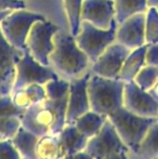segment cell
Here are the masks:
<instances>
[{
    "instance_id": "obj_41",
    "label": "cell",
    "mask_w": 158,
    "mask_h": 159,
    "mask_svg": "<svg viewBox=\"0 0 158 159\" xmlns=\"http://www.w3.org/2000/svg\"><path fill=\"white\" fill-rule=\"evenodd\" d=\"M1 139H2V138H1V136H0V140H1Z\"/></svg>"
},
{
    "instance_id": "obj_26",
    "label": "cell",
    "mask_w": 158,
    "mask_h": 159,
    "mask_svg": "<svg viewBox=\"0 0 158 159\" xmlns=\"http://www.w3.org/2000/svg\"><path fill=\"white\" fill-rule=\"evenodd\" d=\"M47 98L50 100H60L67 98L70 91V81L62 78H56L48 81L44 84Z\"/></svg>"
},
{
    "instance_id": "obj_20",
    "label": "cell",
    "mask_w": 158,
    "mask_h": 159,
    "mask_svg": "<svg viewBox=\"0 0 158 159\" xmlns=\"http://www.w3.org/2000/svg\"><path fill=\"white\" fill-rule=\"evenodd\" d=\"M39 136L32 131L21 127L14 136L11 139L17 152L21 154L22 158L25 159H38L37 158V144Z\"/></svg>"
},
{
    "instance_id": "obj_1",
    "label": "cell",
    "mask_w": 158,
    "mask_h": 159,
    "mask_svg": "<svg viewBox=\"0 0 158 159\" xmlns=\"http://www.w3.org/2000/svg\"><path fill=\"white\" fill-rule=\"evenodd\" d=\"M53 42L54 49L49 57V66L60 78L72 81L90 71L92 63L70 30H59L53 37Z\"/></svg>"
},
{
    "instance_id": "obj_40",
    "label": "cell",
    "mask_w": 158,
    "mask_h": 159,
    "mask_svg": "<svg viewBox=\"0 0 158 159\" xmlns=\"http://www.w3.org/2000/svg\"><path fill=\"white\" fill-rule=\"evenodd\" d=\"M156 8H157V10H158V6H157V7H156Z\"/></svg>"
},
{
    "instance_id": "obj_6",
    "label": "cell",
    "mask_w": 158,
    "mask_h": 159,
    "mask_svg": "<svg viewBox=\"0 0 158 159\" xmlns=\"http://www.w3.org/2000/svg\"><path fill=\"white\" fill-rule=\"evenodd\" d=\"M117 27L118 23L116 21L108 30H100L89 22L81 21L80 30L75 38L78 47L88 55L91 63L97 61L102 53L116 41Z\"/></svg>"
},
{
    "instance_id": "obj_42",
    "label": "cell",
    "mask_w": 158,
    "mask_h": 159,
    "mask_svg": "<svg viewBox=\"0 0 158 159\" xmlns=\"http://www.w3.org/2000/svg\"><path fill=\"white\" fill-rule=\"evenodd\" d=\"M24 1H25V2H26V1H27V0H24Z\"/></svg>"
},
{
    "instance_id": "obj_12",
    "label": "cell",
    "mask_w": 158,
    "mask_h": 159,
    "mask_svg": "<svg viewBox=\"0 0 158 159\" xmlns=\"http://www.w3.org/2000/svg\"><path fill=\"white\" fill-rule=\"evenodd\" d=\"M91 73L70 81V91L67 96L66 125H73L84 113L90 111V101L88 94V81Z\"/></svg>"
},
{
    "instance_id": "obj_33",
    "label": "cell",
    "mask_w": 158,
    "mask_h": 159,
    "mask_svg": "<svg viewBox=\"0 0 158 159\" xmlns=\"http://www.w3.org/2000/svg\"><path fill=\"white\" fill-rule=\"evenodd\" d=\"M61 159H93V158L91 157L88 153H86V152H80V153L73 154V155L64 156V157Z\"/></svg>"
},
{
    "instance_id": "obj_13",
    "label": "cell",
    "mask_w": 158,
    "mask_h": 159,
    "mask_svg": "<svg viewBox=\"0 0 158 159\" xmlns=\"http://www.w3.org/2000/svg\"><path fill=\"white\" fill-rule=\"evenodd\" d=\"M24 51L14 48L0 30V88L4 94H10L16 73V64Z\"/></svg>"
},
{
    "instance_id": "obj_36",
    "label": "cell",
    "mask_w": 158,
    "mask_h": 159,
    "mask_svg": "<svg viewBox=\"0 0 158 159\" xmlns=\"http://www.w3.org/2000/svg\"><path fill=\"white\" fill-rule=\"evenodd\" d=\"M10 12H12V11H0V23H1L2 20H3Z\"/></svg>"
},
{
    "instance_id": "obj_15",
    "label": "cell",
    "mask_w": 158,
    "mask_h": 159,
    "mask_svg": "<svg viewBox=\"0 0 158 159\" xmlns=\"http://www.w3.org/2000/svg\"><path fill=\"white\" fill-rule=\"evenodd\" d=\"M116 41L130 50L146 44L145 40V13H139L118 24Z\"/></svg>"
},
{
    "instance_id": "obj_2",
    "label": "cell",
    "mask_w": 158,
    "mask_h": 159,
    "mask_svg": "<svg viewBox=\"0 0 158 159\" xmlns=\"http://www.w3.org/2000/svg\"><path fill=\"white\" fill-rule=\"evenodd\" d=\"M66 111L67 98L60 100L46 98L23 111L21 116L22 127L39 138L48 134L57 135L66 126Z\"/></svg>"
},
{
    "instance_id": "obj_31",
    "label": "cell",
    "mask_w": 158,
    "mask_h": 159,
    "mask_svg": "<svg viewBox=\"0 0 158 159\" xmlns=\"http://www.w3.org/2000/svg\"><path fill=\"white\" fill-rule=\"evenodd\" d=\"M26 8L27 6L24 0H0V11H14Z\"/></svg>"
},
{
    "instance_id": "obj_29",
    "label": "cell",
    "mask_w": 158,
    "mask_h": 159,
    "mask_svg": "<svg viewBox=\"0 0 158 159\" xmlns=\"http://www.w3.org/2000/svg\"><path fill=\"white\" fill-rule=\"evenodd\" d=\"M24 111L17 108L12 102L10 94H3L0 96V118L1 117H21Z\"/></svg>"
},
{
    "instance_id": "obj_8",
    "label": "cell",
    "mask_w": 158,
    "mask_h": 159,
    "mask_svg": "<svg viewBox=\"0 0 158 159\" xmlns=\"http://www.w3.org/2000/svg\"><path fill=\"white\" fill-rule=\"evenodd\" d=\"M60 30L50 21H38L32 26L26 39V48L36 61L49 66V57L54 49L53 37Z\"/></svg>"
},
{
    "instance_id": "obj_37",
    "label": "cell",
    "mask_w": 158,
    "mask_h": 159,
    "mask_svg": "<svg viewBox=\"0 0 158 159\" xmlns=\"http://www.w3.org/2000/svg\"><path fill=\"white\" fill-rule=\"evenodd\" d=\"M148 7H157L158 6V0H147Z\"/></svg>"
},
{
    "instance_id": "obj_16",
    "label": "cell",
    "mask_w": 158,
    "mask_h": 159,
    "mask_svg": "<svg viewBox=\"0 0 158 159\" xmlns=\"http://www.w3.org/2000/svg\"><path fill=\"white\" fill-rule=\"evenodd\" d=\"M57 136H59L64 156L86 151L89 139L81 132H79L74 125H66L57 134Z\"/></svg>"
},
{
    "instance_id": "obj_19",
    "label": "cell",
    "mask_w": 158,
    "mask_h": 159,
    "mask_svg": "<svg viewBox=\"0 0 158 159\" xmlns=\"http://www.w3.org/2000/svg\"><path fill=\"white\" fill-rule=\"evenodd\" d=\"M146 47L147 44L131 50L122 65L119 79L124 82L132 81L139 71L146 65Z\"/></svg>"
},
{
    "instance_id": "obj_3",
    "label": "cell",
    "mask_w": 158,
    "mask_h": 159,
    "mask_svg": "<svg viewBox=\"0 0 158 159\" xmlns=\"http://www.w3.org/2000/svg\"><path fill=\"white\" fill-rule=\"evenodd\" d=\"M124 82L120 79H108L90 75L88 94L91 111L106 117L124 106Z\"/></svg>"
},
{
    "instance_id": "obj_25",
    "label": "cell",
    "mask_w": 158,
    "mask_h": 159,
    "mask_svg": "<svg viewBox=\"0 0 158 159\" xmlns=\"http://www.w3.org/2000/svg\"><path fill=\"white\" fill-rule=\"evenodd\" d=\"M145 40L146 44L158 42V10L150 7L145 12Z\"/></svg>"
},
{
    "instance_id": "obj_18",
    "label": "cell",
    "mask_w": 158,
    "mask_h": 159,
    "mask_svg": "<svg viewBox=\"0 0 158 159\" xmlns=\"http://www.w3.org/2000/svg\"><path fill=\"white\" fill-rule=\"evenodd\" d=\"M129 159L158 158V121L153 124L137 148L129 151Z\"/></svg>"
},
{
    "instance_id": "obj_34",
    "label": "cell",
    "mask_w": 158,
    "mask_h": 159,
    "mask_svg": "<svg viewBox=\"0 0 158 159\" xmlns=\"http://www.w3.org/2000/svg\"><path fill=\"white\" fill-rule=\"evenodd\" d=\"M129 153V152H128ZM128 153H119V154H115V155H111L107 157H104L101 159H129Z\"/></svg>"
},
{
    "instance_id": "obj_21",
    "label": "cell",
    "mask_w": 158,
    "mask_h": 159,
    "mask_svg": "<svg viewBox=\"0 0 158 159\" xmlns=\"http://www.w3.org/2000/svg\"><path fill=\"white\" fill-rule=\"evenodd\" d=\"M107 119L108 118L106 116L97 114L90 109L89 111L80 116L79 118H77V120L73 125L77 128L79 132H81L84 135L90 139L102 129V127L104 126Z\"/></svg>"
},
{
    "instance_id": "obj_11",
    "label": "cell",
    "mask_w": 158,
    "mask_h": 159,
    "mask_svg": "<svg viewBox=\"0 0 158 159\" xmlns=\"http://www.w3.org/2000/svg\"><path fill=\"white\" fill-rule=\"evenodd\" d=\"M124 107L143 117L156 118L158 102L148 91L141 89L134 81L124 82Z\"/></svg>"
},
{
    "instance_id": "obj_22",
    "label": "cell",
    "mask_w": 158,
    "mask_h": 159,
    "mask_svg": "<svg viewBox=\"0 0 158 159\" xmlns=\"http://www.w3.org/2000/svg\"><path fill=\"white\" fill-rule=\"evenodd\" d=\"M115 20L118 24L139 13H145L150 8L147 0H114Z\"/></svg>"
},
{
    "instance_id": "obj_7",
    "label": "cell",
    "mask_w": 158,
    "mask_h": 159,
    "mask_svg": "<svg viewBox=\"0 0 158 159\" xmlns=\"http://www.w3.org/2000/svg\"><path fill=\"white\" fill-rule=\"evenodd\" d=\"M60 78L50 66L39 63L33 57L28 49L24 50L16 64V73L12 91L25 88L30 84H46L48 81ZM11 91V92H12Z\"/></svg>"
},
{
    "instance_id": "obj_17",
    "label": "cell",
    "mask_w": 158,
    "mask_h": 159,
    "mask_svg": "<svg viewBox=\"0 0 158 159\" xmlns=\"http://www.w3.org/2000/svg\"><path fill=\"white\" fill-rule=\"evenodd\" d=\"M10 95L13 104L22 111H25L32 105L38 104L47 98L43 84H30L25 88L12 91Z\"/></svg>"
},
{
    "instance_id": "obj_38",
    "label": "cell",
    "mask_w": 158,
    "mask_h": 159,
    "mask_svg": "<svg viewBox=\"0 0 158 159\" xmlns=\"http://www.w3.org/2000/svg\"><path fill=\"white\" fill-rule=\"evenodd\" d=\"M3 94H4V93H3V91H2V89L0 88V96H1V95H3Z\"/></svg>"
},
{
    "instance_id": "obj_30",
    "label": "cell",
    "mask_w": 158,
    "mask_h": 159,
    "mask_svg": "<svg viewBox=\"0 0 158 159\" xmlns=\"http://www.w3.org/2000/svg\"><path fill=\"white\" fill-rule=\"evenodd\" d=\"M0 159H23L10 139L0 140Z\"/></svg>"
},
{
    "instance_id": "obj_24",
    "label": "cell",
    "mask_w": 158,
    "mask_h": 159,
    "mask_svg": "<svg viewBox=\"0 0 158 159\" xmlns=\"http://www.w3.org/2000/svg\"><path fill=\"white\" fill-rule=\"evenodd\" d=\"M63 2L70 25V32L76 37L81 25V9L84 0H63Z\"/></svg>"
},
{
    "instance_id": "obj_23",
    "label": "cell",
    "mask_w": 158,
    "mask_h": 159,
    "mask_svg": "<svg viewBox=\"0 0 158 159\" xmlns=\"http://www.w3.org/2000/svg\"><path fill=\"white\" fill-rule=\"evenodd\" d=\"M64 157L59 136L48 134L40 136L37 144L38 159H61Z\"/></svg>"
},
{
    "instance_id": "obj_44",
    "label": "cell",
    "mask_w": 158,
    "mask_h": 159,
    "mask_svg": "<svg viewBox=\"0 0 158 159\" xmlns=\"http://www.w3.org/2000/svg\"><path fill=\"white\" fill-rule=\"evenodd\" d=\"M156 159H158V158H156Z\"/></svg>"
},
{
    "instance_id": "obj_43",
    "label": "cell",
    "mask_w": 158,
    "mask_h": 159,
    "mask_svg": "<svg viewBox=\"0 0 158 159\" xmlns=\"http://www.w3.org/2000/svg\"><path fill=\"white\" fill-rule=\"evenodd\" d=\"M23 159H25V158H23Z\"/></svg>"
},
{
    "instance_id": "obj_27",
    "label": "cell",
    "mask_w": 158,
    "mask_h": 159,
    "mask_svg": "<svg viewBox=\"0 0 158 159\" xmlns=\"http://www.w3.org/2000/svg\"><path fill=\"white\" fill-rule=\"evenodd\" d=\"M158 80V67L145 65L135 76L133 81L141 89L150 91Z\"/></svg>"
},
{
    "instance_id": "obj_28",
    "label": "cell",
    "mask_w": 158,
    "mask_h": 159,
    "mask_svg": "<svg viewBox=\"0 0 158 159\" xmlns=\"http://www.w3.org/2000/svg\"><path fill=\"white\" fill-rule=\"evenodd\" d=\"M21 127V117H16V116L1 117L0 118V136L2 139H10L11 140Z\"/></svg>"
},
{
    "instance_id": "obj_10",
    "label": "cell",
    "mask_w": 158,
    "mask_h": 159,
    "mask_svg": "<svg viewBox=\"0 0 158 159\" xmlns=\"http://www.w3.org/2000/svg\"><path fill=\"white\" fill-rule=\"evenodd\" d=\"M130 49L115 41L91 64L90 73L108 79H119L122 65L130 53Z\"/></svg>"
},
{
    "instance_id": "obj_32",
    "label": "cell",
    "mask_w": 158,
    "mask_h": 159,
    "mask_svg": "<svg viewBox=\"0 0 158 159\" xmlns=\"http://www.w3.org/2000/svg\"><path fill=\"white\" fill-rule=\"evenodd\" d=\"M146 65L158 67V42L146 47Z\"/></svg>"
},
{
    "instance_id": "obj_4",
    "label": "cell",
    "mask_w": 158,
    "mask_h": 159,
    "mask_svg": "<svg viewBox=\"0 0 158 159\" xmlns=\"http://www.w3.org/2000/svg\"><path fill=\"white\" fill-rule=\"evenodd\" d=\"M107 118L129 151L137 148L150 128L156 121V118L137 115L124 106L111 114Z\"/></svg>"
},
{
    "instance_id": "obj_5",
    "label": "cell",
    "mask_w": 158,
    "mask_h": 159,
    "mask_svg": "<svg viewBox=\"0 0 158 159\" xmlns=\"http://www.w3.org/2000/svg\"><path fill=\"white\" fill-rule=\"evenodd\" d=\"M38 21H47V19L42 14L28 9H20L10 12L2 20L0 30L6 39L14 48L24 51L26 49V39L30 28Z\"/></svg>"
},
{
    "instance_id": "obj_39",
    "label": "cell",
    "mask_w": 158,
    "mask_h": 159,
    "mask_svg": "<svg viewBox=\"0 0 158 159\" xmlns=\"http://www.w3.org/2000/svg\"><path fill=\"white\" fill-rule=\"evenodd\" d=\"M156 120L158 121V113H157V116H156Z\"/></svg>"
},
{
    "instance_id": "obj_9",
    "label": "cell",
    "mask_w": 158,
    "mask_h": 159,
    "mask_svg": "<svg viewBox=\"0 0 158 159\" xmlns=\"http://www.w3.org/2000/svg\"><path fill=\"white\" fill-rule=\"evenodd\" d=\"M84 152L93 159H101L115 154L128 153L129 149L120 139L113 124L107 119L102 129L88 140Z\"/></svg>"
},
{
    "instance_id": "obj_14",
    "label": "cell",
    "mask_w": 158,
    "mask_h": 159,
    "mask_svg": "<svg viewBox=\"0 0 158 159\" xmlns=\"http://www.w3.org/2000/svg\"><path fill=\"white\" fill-rule=\"evenodd\" d=\"M81 21L91 23L100 30H108L115 20L114 0H84Z\"/></svg>"
},
{
    "instance_id": "obj_35",
    "label": "cell",
    "mask_w": 158,
    "mask_h": 159,
    "mask_svg": "<svg viewBox=\"0 0 158 159\" xmlns=\"http://www.w3.org/2000/svg\"><path fill=\"white\" fill-rule=\"evenodd\" d=\"M148 92H150L151 94H152L153 98H154L155 100H156L157 102H158V80L156 81V84L153 86V88L151 89L150 91H148Z\"/></svg>"
}]
</instances>
